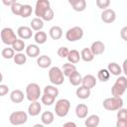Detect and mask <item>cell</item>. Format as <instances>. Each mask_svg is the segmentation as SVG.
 I'll return each instance as SVG.
<instances>
[{"mask_svg":"<svg viewBox=\"0 0 127 127\" xmlns=\"http://www.w3.org/2000/svg\"><path fill=\"white\" fill-rule=\"evenodd\" d=\"M127 88V78L126 76L120 75L115 80L113 86L111 87V93L114 97H121Z\"/></svg>","mask_w":127,"mask_h":127,"instance_id":"6da1fadb","label":"cell"},{"mask_svg":"<svg viewBox=\"0 0 127 127\" xmlns=\"http://www.w3.org/2000/svg\"><path fill=\"white\" fill-rule=\"evenodd\" d=\"M41 96V88L38 83L31 82L26 86V97L30 102L38 101Z\"/></svg>","mask_w":127,"mask_h":127,"instance_id":"7a4b0ae2","label":"cell"},{"mask_svg":"<svg viewBox=\"0 0 127 127\" xmlns=\"http://www.w3.org/2000/svg\"><path fill=\"white\" fill-rule=\"evenodd\" d=\"M70 108V102L66 98H61L56 102L55 105V111L56 115L59 117H64L67 115Z\"/></svg>","mask_w":127,"mask_h":127,"instance_id":"3957f363","label":"cell"},{"mask_svg":"<svg viewBox=\"0 0 127 127\" xmlns=\"http://www.w3.org/2000/svg\"><path fill=\"white\" fill-rule=\"evenodd\" d=\"M103 107L108 111H115L123 106V99L121 97H108L103 100Z\"/></svg>","mask_w":127,"mask_h":127,"instance_id":"277c9868","label":"cell"},{"mask_svg":"<svg viewBox=\"0 0 127 127\" xmlns=\"http://www.w3.org/2000/svg\"><path fill=\"white\" fill-rule=\"evenodd\" d=\"M50 81L55 85H61L64 81V75L59 66H53L49 70Z\"/></svg>","mask_w":127,"mask_h":127,"instance_id":"5b68a950","label":"cell"},{"mask_svg":"<svg viewBox=\"0 0 127 127\" xmlns=\"http://www.w3.org/2000/svg\"><path fill=\"white\" fill-rule=\"evenodd\" d=\"M28 120V114L25 111H15L10 114L9 116V121L12 125L18 126V125H23L27 122Z\"/></svg>","mask_w":127,"mask_h":127,"instance_id":"8992f818","label":"cell"},{"mask_svg":"<svg viewBox=\"0 0 127 127\" xmlns=\"http://www.w3.org/2000/svg\"><path fill=\"white\" fill-rule=\"evenodd\" d=\"M0 36H1L2 42L7 46H9V45L12 46V44L17 40V37H16V34H15L14 30L11 29V28H8V27L3 28L1 30Z\"/></svg>","mask_w":127,"mask_h":127,"instance_id":"52a82bcc","label":"cell"},{"mask_svg":"<svg viewBox=\"0 0 127 127\" xmlns=\"http://www.w3.org/2000/svg\"><path fill=\"white\" fill-rule=\"evenodd\" d=\"M82 37H83V30L78 26H75V27H72V28L68 29L65 33V39L69 42L78 41Z\"/></svg>","mask_w":127,"mask_h":127,"instance_id":"ba28073f","label":"cell"},{"mask_svg":"<svg viewBox=\"0 0 127 127\" xmlns=\"http://www.w3.org/2000/svg\"><path fill=\"white\" fill-rule=\"evenodd\" d=\"M50 8H51V4H50L49 0H38L36 2V6H35V15L37 16V18L42 19L44 14Z\"/></svg>","mask_w":127,"mask_h":127,"instance_id":"9c48e42d","label":"cell"},{"mask_svg":"<svg viewBox=\"0 0 127 127\" xmlns=\"http://www.w3.org/2000/svg\"><path fill=\"white\" fill-rule=\"evenodd\" d=\"M116 19V13L114 10L110 9V8H107L105 10L102 11L101 13V20L106 23V24H110V23H113Z\"/></svg>","mask_w":127,"mask_h":127,"instance_id":"30bf717a","label":"cell"},{"mask_svg":"<svg viewBox=\"0 0 127 127\" xmlns=\"http://www.w3.org/2000/svg\"><path fill=\"white\" fill-rule=\"evenodd\" d=\"M89 50L91 51L93 56H98V55H101V54L104 53L105 45L101 41H95L91 44V47L89 48Z\"/></svg>","mask_w":127,"mask_h":127,"instance_id":"8fae6325","label":"cell"},{"mask_svg":"<svg viewBox=\"0 0 127 127\" xmlns=\"http://www.w3.org/2000/svg\"><path fill=\"white\" fill-rule=\"evenodd\" d=\"M17 34H18V36L20 37L21 40H28V39L32 38V36H33L32 29L30 27H27V26L19 27L18 30H17Z\"/></svg>","mask_w":127,"mask_h":127,"instance_id":"7c38bea8","label":"cell"},{"mask_svg":"<svg viewBox=\"0 0 127 127\" xmlns=\"http://www.w3.org/2000/svg\"><path fill=\"white\" fill-rule=\"evenodd\" d=\"M81 84H82V86H84L88 89H91L96 85V78L92 74H86L82 77Z\"/></svg>","mask_w":127,"mask_h":127,"instance_id":"4fadbf2b","label":"cell"},{"mask_svg":"<svg viewBox=\"0 0 127 127\" xmlns=\"http://www.w3.org/2000/svg\"><path fill=\"white\" fill-rule=\"evenodd\" d=\"M68 3L72 7V9L76 12H82L86 8L85 0H68Z\"/></svg>","mask_w":127,"mask_h":127,"instance_id":"5bb4252c","label":"cell"},{"mask_svg":"<svg viewBox=\"0 0 127 127\" xmlns=\"http://www.w3.org/2000/svg\"><path fill=\"white\" fill-rule=\"evenodd\" d=\"M42 109V105L39 101H33L28 106V114L31 116H37L40 114Z\"/></svg>","mask_w":127,"mask_h":127,"instance_id":"9a60e30c","label":"cell"},{"mask_svg":"<svg viewBox=\"0 0 127 127\" xmlns=\"http://www.w3.org/2000/svg\"><path fill=\"white\" fill-rule=\"evenodd\" d=\"M24 92L20 89H14L10 93V99L14 103H20L24 100Z\"/></svg>","mask_w":127,"mask_h":127,"instance_id":"2e32d148","label":"cell"},{"mask_svg":"<svg viewBox=\"0 0 127 127\" xmlns=\"http://www.w3.org/2000/svg\"><path fill=\"white\" fill-rule=\"evenodd\" d=\"M87 113H88V107H87L85 104L79 103V104L76 105V107H75V115H76L79 119L86 118Z\"/></svg>","mask_w":127,"mask_h":127,"instance_id":"e0dca14e","label":"cell"},{"mask_svg":"<svg viewBox=\"0 0 127 127\" xmlns=\"http://www.w3.org/2000/svg\"><path fill=\"white\" fill-rule=\"evenodd\" d=\"M37 64L41 68H47L52 64V59L49 56H46V55L40 56L37 59Z\"/></svg>","mask_w":127,"mask_h":127,"instance_id":"ac0fdd59","label":"cell"},{"mask_svg":"<svg viewBox=\"0 0 127 127\" xmlns=\"http://www.w3.org/2000/svg\"><path fill=\"white\" fill-rule=\"evenodd\" d=\"M68 80H69V83L73 86H78L80 83H81V80H82V76L81 74L77 71V70H74L73 72H71L68 76Z\"/></svg>","mask_w":127,"mask_h":127,"instance_id":"d6986e66","label":"cell"},{"mask_svg":"<svg viewBox=\"0 0 127 127\" xmlns=\"http://www.w3.org/2000/svg\"><path fill=\"white\" fill-rule=\"evenodd\" d=\"M40 55V48L35 44H30L26 48V56L30 58H36Z\"/></svg>","mask_w":127,"mask_h":127,"instance_id":"ffe728a7","label":"cell"},{"mask_svg":"<svg viewBox=\"0 0 127 127\" xmlns=\"http://www.w3.org/2000/svg\"><path fill=\"white\" fill-rule=\"evenodd\" d=\"M99 122H100V118L98 115H95V114H92L90 116H88L85 121H84V125L86 127H97L99 125Z\"/></svg>","mask_w":127,"mask_h":127,"instance_id":"44dd1931","label":"cell"},{"mask_svg":"<svg viewBox=\"0 0 127 127\" xmlns=\"http://www.w3.org/2000/svg\"><path fill=\"white\" fill-rule=\"evenodd\" d=\"M106 69L109 71L110 74H113V75H116V76H120L121 73H122L121 66L116 63H109Z\"/></svg>","mask_w":127,"mask_h":127,"instance_id":"7402d4cb","label":"cell"},{"mask_svg":"<svg viewBox=\"0 0 127 127\" xmlns=\"http://www.w3.org/2000/svg\"><path fill=\"white\" fill-rule=\"evenodd\" d=\"M49 34L53 40H60L63 37V29L60 26H53L50 29Z\"/></svg>","mask_w":127,"mask_h":127,"instance_id":"603a6c76","label":"cell"},{"mask_svg":"<svg viewBox=\"0 0 127 127\" xmlns=\"http://www.w3.org/2000/svg\"><path fill=\"white\" fill-rule=\"evenodd\" d=\"M66 58H67V61H68L69 64H77L79 62V60H80V54L76 50H70L68 52V55H67Z\"/></svg>","mask_w":127,"mask_h":127,"instance_id":"cb8c5ba5","label":"cell"},{"mask_svg":"<svg viewBox=\"0 0 127 127\" xmlns=\"http://www.w3.org/2000/svg\"><path fill=\"white\" fill-rule=\"evenodd\" d=\"M75 93H76V96L79 99H87L90 96V89H88V88H86V87L81 85V86L77 87Z\"/></svg>","mask_w":127,"mask_h":127,"instance_id":"d4e9b609","label":"cell"},{"mask_svg":"<svg viewBox=\"0 0 127 127\" xmlns=\"http://www.w3.org/2000/svg\"><path fill=\"white\" fill-rule=\"evenodd\" d=\"M41 120H42V123L45 124V125H50L54 122L55 120V116H54V113L51 112V111H45L42 115H41Z\"/></svg>","mask_w":127,"mask_h":127,"instance_id":"484cf974","label":"cell"},{"mask_svg":"<svg viewBox=\"0 0 127 127\" xmlns=\"http://www.w3.org/2000/svg\"><path fill=\"white\" fill-rule=\"evenodd\" d=\"M80 59H81L82 61L88 63V62L93 61L94 56H93V54L91 53V51L89 50V48H84V49H82L81 52H80Z\"/></svg>","mask_w":127,"mask_h":127,"instance_id":"4316f807","label":"cell"},{"mask_svg":"<svg viewBox=\"0 0 127 127\" xmlns=\"http://www.w3.org/2000/svg\"><path fill=\"white\" fill-rule=\"evenodd\" d=\"M30 25H31V29H32V30L39 32V31H42V29H43V27H44V21H43L42 19L36 17V18L32 19Z\"/></svg>","mask_w":127,"mask_h":127,"instance_id":"83f0119b","label":"cell"},{"mask_svg":"<svg viewBox=\"0 0 127 127\" xmlns=\"http://www.w3.org/2000/svg\"><path fill=\"white\" fill-rule=\"evenodd\" d=\"M61 69H62L64 75L68 77L71 72H73L74 70H76V67H75L74 64H69V63H66V64H64V65H63V67H62Z\"/></svg>","mask_w":127,"mask_h":127,"instance_id":"f1b7e54d","label":"cell"},{"mask_svg":"<svg viewBox=\"0 0 127 127\" xmlns=\"http://www.w3.org/2000/svg\"><path fill=\"white\" fill-rule=\"evenodd\" d=\"M34 40L37 44L43 45L47 42V34L44 31H39L34 35Z\"/></svg>","mask_w":127,"mask_h":127,"instance_id":"f546056e","label":"cell"},{"mask_svg":"<svg viewBox=\"0 0 127 127\" xmlns=\"http://www.w3.org/2000/svg\"><path fill=\"white\" fill-rule=\"evenodd\" d=\"M44 93L56 98L59 95V89L55 85H46L44 88Z\"/></svg>","mask_w":127,"mask_h":127,"instance_id":"4dcf8cb0","label":"cell"},{"mask_svg":"<svg viewBox=\"0 0 127 127\" xmlns=\"http://www.w3.org/2000/svg\"><path fill=\"white\" fill-rule=\"evenodd\" d=\"M12 49L18 53H21L22 51H24V49H26V45L24 43L23 40L21 39H17L13 44H12Z\"/></svg>","mask_w":127,"mask_h":127,"instance_id":"1f68e13d","label":"cell"},{"mask_svg":"<svg viewBox=\"0 0 127 127\" xmlns=\"http://www.w3.org/2000/svg\"><path fill=\"white\" fill-rule=\"evenodd\" d=\"M97 78L102 81V82H105V81H108L109 78H110V73L109 71L106 69V68H101L98 72H97Z\"/></svg>","mask_w":127,"mask_h":127,"instance_id":"d6a6232c","label":"cell"},{"mask_svg":"<svg viewBox=\"0 0 127 127\" xmlns=\"http://www.w3.org/2000/svg\"><path fill=\"white\" fill-rule=\"evenodd\" d=\"M13 60H14V63H15L16 64L22 65V64H24L27 62V56L24 55L23 53H17V54L14 56Z\"/></svg>","mask_w":127,"mask_h":127,"instance_id":"836d02e7","label":"cell"},{"mask_svg":"<svg viewBox=\"0 0 127 127\" xmlns=\"http://www.w3.org/2000/svg\"><path fill=\"white\" fill-rule=\"evenodd\" d=\"M32 12H33L32 6L29 5V4H25V5H23V8H22V11H21L20 16L22 18H28L29 16H31Z\"/></svg>","mask_w":127,"mask_h":127,"instance_id":"e575fe53","label":"cell"},{"mask_svg":"<svg viewBox=\"0 0 127 127\" xmlns=\"http://www.w3.org/2000/svg\"><path fill=\"white\" fill-rule=\"evenodd\" d=\"M2 57L6 60H10V59H13L14 56H15V51L12 49V48H5L2 50V53H1Z\"/></svg>","mask_w":127,"mask_h":127,"instance_id":"d590c367","label":"cell"},{"mask_svg":"<svg viewBox=\"0 0 127 127\" xmlns=\"http://www.w3.org/2000/svg\"><path fill=\"white\" fill-rule=\"evenodd\" d=\"M41 100H42V103L43 104H45L47 106H50V105H52L55 102L56 98L53 97V96H51V95H48V94H45L44 93L42 95V97H41Z\"/></svg>","mask_w":127,"mask_h":127,"instance_id":"8d00e7d4","label":"cell"},{"mask_svg":"<svg viewBox=\"0 0 127 127\" xmlns=\"http://www.w3.org/2000/svg\"><path fill=\"white\" fill-rule=\"evenodd\" d=\"M10 8H11V11H12V13H13L14 15L20 16L21 11H22V8H23V4H21V3H19V2H15Z\"/></svg>","mask_w":127,"mask_h":127,"instance_id":"74e56055","label":"cell"},{"mask_svg":"<svg viewBox=\"0 0 127 127\" xmlns=\"http://www.w3.org/2000/svg\"><path fill=\"white\" fill-rule=\"evenodd\" d=\"M96 6L99 8V9H102V10H105L108 8V6L110 5V1L109 0H96Z\"/></svg>","mask_w":127,"mask_h":127,"instance_id":"f35d334b","label":"cell"},{"mask_svg":"<svg viewBox=\"0 0 127 127\" xmlns=\"http://www.w3.org/2000/svg\"><path fill=\"white\" fill-rule=\"evenodd\" d=\"M54 17H55V14H54V11H53V9L52 8H50L45 14H44V16L42 17V20L43 21H52L53 19H54Z\"/></svg>","mask_w":127,"mask_h":127,"instance_id":"ab89813d","label":"cell"},{"mask_svg":"<svg viewBox=\"0 0 127 127\" xmlns=\"http://www.w3.org/2000/svg\"><path fill=\"white\" fill-rule=\"evenodd\" d=\"M68 52H69V50H68L66 47H61V48H59V50H58V55H59L61 58H66L67 55H68Z\"/></svg>","mask_w":127,"mask_h":127,"instance_id":"60d3db41","label":"cell"},{"mask_svg":"<svg viewBox=\"0 0 127 127\" xmlns=\"http://www.w3.org/2000/svg\"><path fill=\"white\" fill-rule=\"evenodd\" d=\"M117 119H127V110L125 108H120L117 111Z\"/></svg>","mask_w":127,"mask_h":127,"instance_id":"b9f144b4","label":"cell"},{"mask_svg":"<svg viewBox=\"0 0 127 127\" xmlns=\"http://www.w3.org/2000/svg\"><path fill=\"white\" fill-rule=\"evenodd\" d=\"M9 92V87L6 84H0V96H5Z\"/></svg>","mask_w":127,"mask_h":127,"instance_id":"7bdbcfd3","label":"cell"},{"mask_svg":"<svg viewBox=\"0 0 127 127\" xmlns=\"http://www.w3.org/2000/svg\"><path fill=\"white\" fill-rule=\"evenodd\" d=\"M116 127H127V119H117L116 121Z\"/></svg>","mask_w":127,"mask_h":127,"instance_id":"ee69618b","label":"cell"},{"mask_svg":"<svg viewBox=\"0 0 127 127\" xmlns=\"http://www.w3.org/2000/svg\"><path fill=\"white\" fill-rule=\"evenodd\" d=\"M126 33H127V27H124L121 30V37L124 41H127V37H126Z\"/></svg>","mask_w":127,"mask_h":127,"instance_id":"f6af8a7d","label":"cell"},{"mask_svg":"<svg viewBox=\"0 0 127 127\" xmlns=\"http://www.w3.org/2000/svg\"><path fill=\"white\" fill-rule=\"evenodd\" d=\"M63 127H77V126H76V124H75L74 122L68 121V122H65V123L63 125Z\"/></svg>","mask_w":127,"mask_h":127,"instance_id":"bcb514c9","label":"cell"},{"mask_svg":"<svg viewBox=\"0 0 127 127\" xmlns=\"http://www.w3.org/2000/svg\"><path fill=\"white\" fill-rule=\"evenodd\" d=\"M2 2H3V4H4V5H6V6H10V7H11V6H12V5H13V4L16 2V1H14V0H10V1L3 0Z\"/></svg>","mask_w":127,"mask_h":127,"instance_id":"7dc6e473","label":"cell"},{"mask_svg":"<svg viewBox=\"0 0 127 127\" xmlns=\"http://www.w3.org/2000/svg\"><path fill=\"white\" fill-rule=\"evenodd\" d=\"M126 64H127V60H125V61H124V63H123V69H122V72H124L125 74H127V71H126V67H125Z\"/></svg>","mask_w":127,"mask_h":127,"instance_id":"c3c4849f","label":"cell"},{"mask_svg":"<svg viewBox=\"0 0 127 127\" xmlns=\"http://www.w3.org/2000/svg\"><path fill=\"white\" fill-rule=\"evenodd\" d=\"M33 127H45V126H44L43 124H39V123H38V124H35Z\"/></svg>","mask_w":127,"mask_h":127,"instance_id":"681fc988","label":"cell"},{"mask_svg":"<svg viewBox=\"0 0 127 127\" xmlns=\"http://www.w3.org/2000/svg\"><path fill=\"white\" fill-rule=\"evenodd\" d=\"M2 80H3V74L0 72V84H1V82H2Z\"/></svg>","mask_w":127,"mask_h":127,"instance_id":"f907efd6","label":"cell"},{"mask_svg":"<svg viewBox=\"0 0 127 127\" xmlns=\"http://www.w3.org/2000/svg\"><path fill=\"white\" fill-rule=\"evenodd\" d=\"M0 21H1V18H0Z\"/></svg>","mask_w":127,"mask_h":127,"instance_id":"816d5d0a","label":"cell"}]
</instances>
